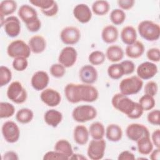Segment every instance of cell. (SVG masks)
Listing matches in <instances>:
<instances>
[{"mask_svg": "<svg viewBox=\"0 0 160 160\" xmlns=\"http://www.w3.org/2000/svg\"><path fill=\"white\" fill-rule=\"evenodd\" d=\"M74 18L81 23L88 22L92 18V12L89 6L86 4H79L73 9Z\"/></svg>", "mask_w": 160, "mask_h": 160, "instance_id": "obj_19", "label": "cell"}, {"mask_svg": "<svg viewBox=\"0 0 160 160\" xmlns=\"http://www.w3.org/2000/svg\"><path fill=\"white\" fill-rule=\"evenodd\" d=\"M34 117V113L32 111L28 108H22L19 109L16 114V120L22 124H27L30 122Z\"/></svg>", "mask_w": 160, "mask_h": 160, "instance_id": "obj_34", "label": "cell"}, {"mask_svg": "<svg viewBox=\"0 0 160 160\" xmlns=\"http://www.w3.org/2000/svg\"><path fill=\"white\" fill-rule=\"evenodd\" d=\"M54 150L66 156L69 159H70L73 154L71 144L66 139H60L55 144Z\"/></svg>", "mask_w": 160, "mask_h": 160, "instance_id": "obj_31", "label": "cell"}, {"mask_svg": "<svg viewBox=\"0 0 160 160\" xmlns=\"http://www.w3.org/2000/svg\"><path fill=\"white\" fill-rule=\"evenodd\" d=\"M160 155V149L156 148L155 149H152V151L150 152V159L152 160H159Z\"/></svg>", "mask_w": 160, "mask_h": 160, "instance_id": "obj_53", "label": "cell"}, {"mask_svg": "<svg viewBox=\"0 0 160 160\" xmlns=\"http://www.w3.org/2000/svg\"><path fill=\"white\" fill-rule=\"evenodd\" d=\"M126 134L128 139L132 141H138L145 136H149V131L147 127L139 123H132L128 126Z\"/></svg>", "mask_w": 160, "mask_h": 160, "instance_id": "obj_12", "label": "cell"}, {"mask_svg": "<svg viewBox=\"0 0 160 160\" xmlns=\"http://www.w3.org/2000/svg\"><path fill=\"white\" fill-rule=\"evenodd\" d=\"M121 39L127 45H130L136 42L137 32L135 28L131 26H127L123 28L121 32Z\"/></svg>", "mask_w": 160, "mask_h": 160, "instance_id": "obj_27", "label": "cell"}, {"mask_svg": "<svg viewBox=\"0 0 160 160\" xmlns=\"http://www.w3.org/2000/svg\"><path fill=\"white\" fill-rule=\"evenodd\" d=\"M26 26L29 31L32 32H35L38 31L40 29L41 27V22L39 20V19L38 18L36 20L30 22L29 23L26 24Z\"/></svg>", "mask_w": 160, "mask_h": 160, "instance_id": "obj_48", "label": "cell"}, {"mask_svg": "<svg viewBox=\"0 0 160 160\" xmlns=\"http://www.w3.org/2000/svg\"><path fill=\"white\" fill-rule=\"evenodd\" d=\"M98 77V71L92 65H84L79 70V78L84 84H92L94 83L97 81Z\"/></svg>", "mask_w": 160, "mask_h": 160, "instance_id": "obj_17", "label": "cell"}, {"mask_svg": "<svg viewBox=\"0 0 160 160\" xmlns=\"http://www.w3.org/2000/svg\"><path fill=\"white\" fill-rule=\"evenodd\" d=\"M157 66L151 62L146 61L140 64L137 68L138 76L144 80L150 79L158 73Z\"/></svg>", "mask_w": 160, "mask_h": 160, "instance_id": "obj_15", "label": "cell"}, {"mask_svg": "<svg viewBox=\"0 0 160 160\" xmlns=\"http://www.w3.org/2000/svg\"><path fill=\"white\" fill-rule=\"evenodd\" d=\"M140 36L146 41H155L160 36V27L158 24L149 20L141 21L138 26Z\"/></svg>", "mask_w": 160, "mask_h": 160, "instance_id": "obj_3", "label": "cell"}, {"mask_svg": "<svg viewBox=\"0 0 160 160\" xmlns=\"http://www.w3.org/2000/svg\"><path fill=\"white\" fill-rule=\"evenodd\" d=\"M106 138L112 142H118L120 141L122 136V131L121 128L116 124H109L106 129Z\"/></svg>", "mask_w": 160, "mask_h": 160, "instance_id": "obj_26", "label": "cell"}, {"mask_svg": "<svg viewBox=\"0 0 160 160\" xmlns=\"http://www.w3.org/2000/svg\"><path fill=\"white\" fill-rule=\"evenodd\" d=\"M78 52L75 48L71 46L64 48L58 58V61L65 68L72 67L76 62Z\"/></svg>", "mask_w": 160, "mask_h": 160, "instance_id": "obj_14", "label": "cell"}, {"mask_svg": "<svg viewBox=\"0 0 160 160\" xmlns=\"http://www.w3.org/2000/svg\"><path fill=\"white\" fill-rule=\"evenodd\" d=\"M2 134L5 141L9 143L17 142L20 136V130L18 125L12 121L5 122L2 126Z\"/></svg>", "mask_w": 160, "mask_h": 160, "instance_id": "obj_9", "label": "cell"}, {"mask_svg": "<svg viewBox=\"0 0 160 160\" xmlns=\"http://www.w3.org/2000/svg\"><path fill=\"white\" fill-rule=\"evenodd\" d=\"M158 91V86L156 82L150 81L146 83L144 87V93L154 97L156 95Z\"/></svg>", "mask_w": 160, "mask_h": 160, "instance_id": "obj_44", "label": "cell"}, {"mask_svg": "<svg viewBox=\"0 0 160 160\" xmlns=\"http://www.w3.org/2000/svg\"><path fill=\"white\" fill-rule=\"evenodd\" d=\"M44 160H51V159H57V160H67L69 159L68 157L56 151H48L43 156Z\"/></svg>", "mask_w": 160, "mask_h": 160, "instance_id": "obj_43", "label": "cell"}, {"mask_svg": "<svg viewBox=\"0 0 160 160\" xmlns=\"http://www.w3.org/2000/svg\"><path fill=\"white\" fill-rule=\"evenodd\" d=\"M51 74L56 78H60L64 76L66 73V69L64 66L60 63L53 64L50 67Z\"/></svg>", "mask_w": 160, "mask_h": 160, "instance_id": "obj_41", "label": "cell"}, {"mask_svg": "<svg viewBox=\"0 0 160 160\" xmlns=\"http://www.w3.org/2000/svg\"><path fill=\"white\" fill-rule=\"evenodd\" d=\"M159 110L155 109L150 111L147 116L148 121L154 126L159 125Z\"/></svg>", "mask_w": 160, "mask_h": 160, "instance_id": "obj_45", "label": "cell"}, {"mask_svg": "<svg viewBox=\"0 0 160 160\" xmlns=\"http://www.w3.org/2000/svg\"><path fill=\"white\" fill-rule=\"evenodd\" d=\"M120 64H121V66L124 71V74L125 75L131 74L135 70V65L134 62L131 61H129V60L124 61L121 62Z\"/></svg>", "mask_w": 160, "mask_h": 160, "instance_id": "obj_47", "label": "cell"}, {"mask_svg": "<svg viewBox=\"0 0 160 160\" xmlns=\"http://www.w3.org/2000/svg\"><path fill=\"white\" fill-rule=\"evenodd\" d=\"M18 16L26 24L38 18L36 11L28 4L22 5L18 10Z\"/></svg>", "mask_w": 160, "mask_h": 160, "instance_id": "obj_20", "label": "cell"}, {"mask_svg": "<svg viewBox=\"0 0 160 160\" xmlns=\"http://www.w3.org/2000/svg\"><path fill=\"white\" fill-rule=\"evenodd\" d=\"M108 76L112 79H119L124 75V71L120 63L110 65L108 68Z\"/></svg>", "mask_w": 160, "mask_h": 160, "instance_id": "obj_35", "label": "cell"}, {"mask_svg": "<svg viewBox=\"0 0 160 160\" xmlns=\"http://www.w3.org/2000/svg\"><path fill=\"white\" fill-rule=\"evenodd\" d=\"M15 112L14 106L7 102H0V118H8L13 116Z\"/></svg>", "mask_w": 160, "mask_h": 160, "instance_id": "obj_36", "label": "cell"}, {"mask_svg": "<svg viewBox=\"0 0 160 160\" xmlns=\"http://www.w3.org/2000/svg\"><path fill=\"white\" fill-rule=\"evenodd\" d=\"M144 111H149L155 106V100L151 96L144 94L139 100L138 102Z\"/></svg>", "mask_w": 160, "mask_h": 160, "instance_id": "obj_39", "label": "cell"}, {"mask_svg": "<svg viewBox=\"0 0 160 160\" xmlns=\"http://www.w3.org/2000/svg\"><path fill=\"white\" fill-rule=\"evenodd\" d=\"M12 78V72L6 66L0 67V86L2 87L8 84Z\"/></svg>", "mask_w": 160, "mask_h": 160, "instance_id": "obj_40", "label": "cell"}, {"mask_svg": "<svg viewBox=\"0 0 160 160\" xmlns=\"http://www.w3.org/2000/svg\"><path fill=\"white\" fill-rule=\"evenodd\" d=\"M71 159H78V160H81V159H86L87 160V158L84 156L82 154H72V155L70 158Z\"/></svg>", "mask_w": 160, "mask_h": 160, "instance_id": "obj_54", "label": "cell"}, {"mask_svg": "<svg viewBox=\"0 0 160 160\" xmlns=\"http://www.w3.org/2000/svg\"><path fill=\"white\" fill-rule=\"evenodd\" d=\"M97 111L91 105H81L75 108L72 112L73 119L78 122H86L96 118Z\"/></svg>", "mask_w": 160, "mask_h": 160, "instance_id": "obj_5", "label": "cell"}, {"mask_svg": "<svg viewBox=\"0 0 160 160\" xmlns=\"http://www.w3.org/2000/svg\"><path fill=\"white\" fill-rule=\"evenodd\" d=\"M49 81V78L48 74L43 71H38L32 75L31 84L35 90L42 91L47 87Z\"/></svg>", "mask_w": 160, "mask_h": 160, "instance_id": "obj_18", "label": "cell"}, {"mask_svg": "<svg viewBox=\"0 0 160 160\" xmlns=\"http://www.w3.org/2000/svg\"><path fill=\"white\" fill-rule=\"evenodd\" d=\"M61 41L66 45H73L78 42L81 38L79 29L74 26H67L62 29L60 34Z\"/></svg>", "mask_w": 160, "mask_h": 160, "instance_id": "obj_13", "label": "cell"}, {"mask_svg": "<svg viewBox=\"0 0 160 160\" xmlns=\"http://www.w3.org/2000/svg\"><path fill=\"white\" fill-rule=\"evenodd\" d=\"M45 122L52 128H56L62 119V113L55 109H49L47 111L44 116Z\"/></svg>", "mask_w": 160, "mask_h": 160, "instance_id": "obj_25", "label": "cell"}, {"mask_svg": "<svg viewBox=\"0 0 160 160\" xmlns=\"http://www.w3.org/2000/svg\"><path fill=\"white\" fill-rule=\"evenodd\" d=\"M17 9V3L13 0L2 1L0 4V15L1 22H2L6 16L11 15L15 12Z\"/></svg>", "mask_w": 160, "mask_h": 160, "instance_id": "obj_28", "label": "cell"}, {"mask_svg": "<svg viewBox=\"0 0 160 160\" xmlns=\"http://www.w3.org/2000/svg\"><path fill=\"white\" fill-rule=\"evenodd\" d=\"M31 49L24 41L17 39L12 41L8 46L7 53L12 58H28L31 55Z\"/></svg>", "mask_w": 160, "mask_h": 160, "instance_id": "obj_6", "label": "cell"}, {"mask_svg": "<svg viewBox=\"0 0 160 160\" xmlns=\"http://www.w3.org/2000/svg\"><path fill=\"white\" fill-rule=\"evenodd\" d=\"M144 52V44L139 41H136L134 43L128 45L125 50L126 56L132 59H137L140 58L143 54Z\"/></svg>", "mask_w": 160, "mask_h": 160, "instance_id": "obj_23", "label": "cell"}, {"mask_svg": "<svg viewBox=\"0 0 160 160\" xmlns=\"http://www.w3.org/2000/svg\"><path fill=\"white\" fill-rule=\"evenodd\" d=\"M28 66L27 58H16L12 61V67L17 71H22L25 70Z\"/></svg>", "mask_w": 160, "mask_h": 160, "instance_id": "obj_42", "label": "cell"}, {"mask_svg": "<svg viewBox=\"0 0 160 160\" xmlns=\"http://www.w3.org/2000/svg\"><path fill=\"white\" fill-rule=\"evenodd\" d=\"M89 132L92 139H102L105 134L104 126L100 122H94L91 124L89 129Z\"/></svg>", "mask_w": 160, "mask_h": 160, "instance_id": "obj_32", "label": "cell"}, {"mask_svg": "<svg viewBox=\"0 0 160 160\" xmlns=\"http://www.w3.org/2000/svg\"><path fill=\"white\" fill-rule=\"evenodd\" d=\"M106 56L111 62H118L123 58L124 51L120 46L117 45H112L109 46L107 49Z\"/></svg>", "mask_w": 160, "mask_h": 160, "instance_id": "obj_29", "label": "cell"}, {"mask_svg": "<svg viewBox=\"0 0 160 160\" xmlns=\"http://www.w3.org/2000/svg\"><path fill=\"white\" fill-rule=\"evenodd\" d=\"M106 141L102 139L91 140L89 144L87 154L89 159L92 160L101 159L104 155L106 149Z\"/></svg>", "mask_w": 160, "mask_h": 160, "instance_id": "obj_8", "label": "cell"}, {"mask_svg": "<svg viewBox=\"0 0 160 160\" xmlns=\"http://www.w3.org/2000/svg\"><path fill=\"white\" fill-rule=\"evenodd\" d=\"M143 81L138 76H131L122 79L119 83L121 93L129 96L138 93L142 89Z\"/></svg>", "mask_w": 160, "mask_h": 160, "instance_id": "obj_4", "label": "cell"}, {"mask_svg": "<svg viewBox=\"0 0 160 160\" xmlns=\"http://www.w3.org/2000/svg\"><path fill=\"white\" fill-rule=\"evenodd\" d=\"M152 142L156 147L159 148L160 147V130L159 129H156L152 134Z\"/></svg>", "mask_w": 160, "mask_h": 160, "instance_id": "obj_51", "label": "cell"}, {"mask_svg": "<svg viewBox=\"0 0 160 160\" xmlns=\"http://www.w3.org/2000/svg\"><path fill=\"white\" fill-rule=\"evenodd\" d=\"M137 142L138 152L142 155H148L153 149V144L149 136H145L139 139Z\"/></svg>", "mask_w": 160, "mask_h": 160, "instance_id": "obj_30", "label": "cell"}, {"mask_svg": "<svg viewBox=\"0 0 160 160\" xmlns=\"http://www.w3.org/2000/svg\"><path fill=\"white\" fill-rule=\"evenodd\" d=\"M28 45L33 53L39 54L45 50L46 42L42 36L35 35L29 39Z\"/></svg>", "mask_w": 160, "mask_h": 160, "instance_id": "obj_21", "label": "cell"}, {"mask_svg": "<svg viewBox=\"0 0 160 160\" xmlns=\"http://www.w3.org/2000/svg\"><path fill=\"white\" fill-rule=\"evenodd\" d=\"M126 19V14L121 9H114L110 14V20L114 25L122 24Z\"/></svg>", "mask_w": 160, "mask_h": 160, "instance_id": "obj_37", "label": "cell"}, {"mask_svg": "<svg viewBox=\"0 0 160 160\" xmlns=\"http://www.w3.org/2000/svg\"><path fill=\"white\" fill-rule=\"evenodd\" d=\"M2 159L4 160H18L19 159L18 155L16 152L11 151L6 152L2 156Z\"/></svg>", "mask_w": 160, "mask_h": 160, "instance_id": "obj_52", "label": "cell"}, {"mask_svg": "<svg viewBox=\"0 0 160 160\" xmlns=\"http://www.w3.org/2000/svg\"><path fill=\"white\" fill-rule=\"evenodd\" d=\"M7 96L13 102L22 104L26 101L28 94L20 82L13 81L8 88Z\"/></svg>", "mask_w": 160, "mask_h": 160, "instance_id": "obj_7", "label": "cell"}, {"mask_svg": "<svg viewBox=\"0 0 160 160\" xmlns=\"http://www.w3.org/2000/svg\"><path fill=\"white\" fill-rule=\"evenodd\" d=\"M118 160H134L135 156L133 153L129 151H124L121 152L118 158Z\"/></svg>", "mask_w": 160, "mask_h": 160, "instance_id": "obj_50", "label": "cell"}, {"mask_svg": "<svg viewBox=\"0 0 160 160\" xmlns=\"http://www.w3.org/2000/svg\"><path fill=\"white\" fill-rule=\"evenodd\" d=\"M111 103L114 108L126 114L129 118L138 119L143 114L141 105L121 93L115 94L112 98Z\"/></svg>", "mask_w": 160, "mask_h": 160, "instance_id": "obj_2", "label": "cell"}, {"mask_svg": "<svg viewBox=\"0 0 160 160\" xmlns=\"http://www.w3.org/2000/svg\"><path fill=\"white\" fill-rule=\"evenodd\" d=\"M118 30L113 25H108L105 26L102 29L101 32L102 39L107 44H111L116 42L118 40Z\"/></svg>", "mask_w": 160, "mask_h": 160, "instance_id": "obj_24", "label": "cell"}, {"mask_svg": "<svg viewBox=\"0 0 160 160\" xmlns=\"http://www.w3.org/2000/svg\"><path fill=\"white\" fill-rule=\"evenodd\" d=\"M89 132L87 128L83 125H78L73 132L74 141L79 145H84L89 140Z\"/></svg>", "mask_w": 160, "mask_h": 160, "instance_id": "obj_22", "label": "cell"}, {"mask_svg": "<svg viewBox=\"0 0 160 160\" xmlns=\"http://www.w3.org/2000/svg\"><path fill=\"white\" fill-rule=\"evenodd\" d=\"M29 2L39 8L42 13L48 17H52L58 12V5L52 0H30Z\"/></svg>", "mask_w": 160, "mask_h": 160, "instance_id": "obj_11", "label": "cell"}, {"mask_svg": "<svg viewBox=\"0 0 160 160\" xmlns=\"http://www.w3.org/2000/svg\"><path fill=\"white\" fill-rule=\"evenodd\" d=\"M40 98L45 104L50 107L57 106L61 101V94L59 92L52 88H47L42 90Z\"/></svg>", "mask_w": 160, "mask_h": 160, "instance_id": "obj_16", "label": "cell"}, {"mask_svg": "<svg viewBox=\"0 0 160 160\" xmlns=\"http://www.w3.org/2000/svg\"><path fill=\"white\" fill-rule=\"evenodd\" d=\"M1 27L4 28L5 32L11 38L17 37L21 32V23L19 19L14 16H11L4 19L1 22Z\"/></svg>", "mask_w": 160, "mask_h": 160, "instance_id": "obj_10", "label": "cell"}, {"mask_svg": "<svg viewBox=\"0 0 160 160\" xmlns=\"http://www.w3.org/2000/svg\"><path fill=\"white\" fill-rule=\"evenodd\" d=\"M106 59V55L100 51H94L92 52L88 57V60L92 65L99 66L102 64Z\"/></svg>", "mask_w": 160, "mask_h": 160, "instance_id": "obj_38", "label": "cell"}, {"mask_svg": "<svg viewBox=\"0 0 160 160\" xmlns=\"http://www.w3.org/2000/svg\"><path fill=\"white\" fill-rule=\"evenodd\" d=\"M146 56L149 60L153 62H159L160 60V51L159 48H152L148 49Z\"/></svg>", "mask_w": 160, "mask_h": 160, "instance_id": "obj_46", "label": "cell"}, {"mask_svg": "<svg viewBox=\"0 0 160 160\" xmlns=\"http://www.w3.org/2000/svg\"><path fill=\"white\" fill-rule=\"evenodd\" d=\"M67 100L72 104L81 101L92 102L99 97L98 89L91 84L69 83L64 88Z\"/></svg>", "mask_w": 160, "mask_h": 160, "instance_id": "obj_1", "label": "cell"}, {"mask_svg": "<svg viewBox=\"0 0 160 160\" xmlns=\"http://www.w3.org/2000/svg\"><path fill=\"white\" fill-rule=\"evenodd\" d=\"M109 4L107 1L99 0L92 4V11L98 16H104L109 12Z\"/></svg>", "mask_w": 160, "mask_h": 160, "instance_id": "obj_33", "label": "cell"}, {"mask_svg": "<svg viewBox=\"0 0 160 160\" xmlns=\"http://www.w3.org/2000/svg\"><path fill=\"white\" fill-rule=\"evenodd\" d=\"M135 1L134 0H119L118 1V4L121 9L123 10H128L131 9Z\"/></svg>", "mask_w": 160, "mask_h": 160, "instance_id": "obj_49", "label": "cell"}]
</instances>
